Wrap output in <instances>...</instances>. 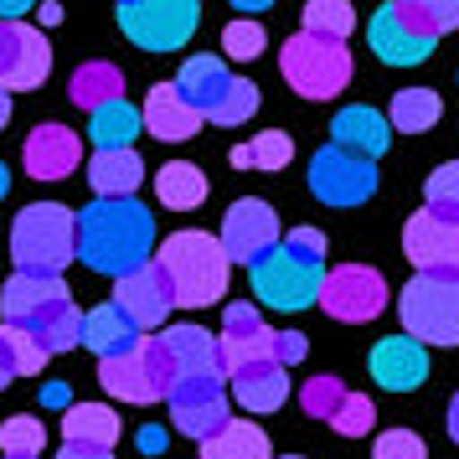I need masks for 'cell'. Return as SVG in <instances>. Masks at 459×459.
Masks as SVG:
<instances>
[{"label":"cell","mask_w":459,"mask_h":459,"mask_svg":"<svg viewBox=\"0 0 459 459\" xmlns=\"http://www.w3.org/2000/svg\"><path fill=\"white\" fill-rule=\"evenodd\" d=\"M78 258L93 273L125 279L155 258V217L134 196H99L78 212Z\"/></svg>","instance_id":"cell-1"},{"label":"cell","mask_w":459,"mask_h":459,"mask_svg":"<svg viewBox=\"0 0 459 459\" xmlns=\"http://www.w3.org/2000/svg\"><path fill=\"white\" fill-rule=\"evenodd\" d=\"M0 315H5V325L37 335L47 356H63L83 341V315L57 273H11L0 290Z\"/></svg>","instance_id":"cell-2"},{"label":"cell","mask_w":459,"mask_h":459,"mask_svg":"<svg viewBox=\"0 0 459 459\" xmlns=\"http://www.w3.org/2000/svg\"><path fill=\"white\" fill-rule=\"evenodd\" d=\"M253 299L269 310H310L320 299V279H325V232L320 228H290L279 238V248L264 253L253 264Z\"/></svg>","instance_id":"cell-3"},{"label":"cell","mask_w":459,"mask_h":459,"mask_svg":"<svg viewBox=\"0 0 459 459\" xmlns=\"http://www.w3.org/2000/svg\"><path fill=\"white\" fill-rule=\"evenodd\" d=\"M155 264L166 269L170 294H176L181 310H207V305H217L228 294L232 264L212 232H196V228L170 232L166 243H160V253H155Z\"/></svg>","instance_id":"cell-4"},{"label":"cell","mask_w":459,"mask_h":459,"mask_svg":"<svg viewBox=\"0 0 459 459\" xmlns=\"http://www.w3.org/2000/svg\"><path fill=\"white\" fill-rule=\"evenodd\" d=\"M11 258L16 273H57L78 264V212L63 202H37L11 228Z\"/></svg>","instance_id":"cell-5"},{"label":"cell","mask_w":459,"mask_h":459,"mask_svg":"<svg viewBox=\"0 0 459 459\" xmlns=\"http://www.w3.org/2000/svg\"><path fill=\"white\" fill-rule=\"evenodd\" d=\"M403 335L418 346H459V279L455 273H413L397 294Z\"/></svg>","instance_id":"cell-6"},{"label":"cell","mask_w":459,"mask_h":459,"mask_svg":"<svg viewBox=\"0 0 459 459\" xmlns=\"http://www.w3.org/2000/svg\"><path fill=\"white\" fill-rule=\"evenodd\" d=\"M279 73H284V83L299 99H335V93H346L356 67H351L346 42H325V37H305L299 31L279 52Z\"/></svg>","instance_id":"cell-7"},{"label":"cell","mask_w":459,"mask_h":459,"mask_svg":"<svg viewBox=\"0 0 459 459\" xmlns=\"http://www.w3.org/2000/svg\"><path fill=\"white\" fill-rule=\"evenodd\" d=\"M196 0H119V31L140 52H181L196 37Z\"/></svg>","instance_id":"cell-8"},{"label":"cell","mask_w":459,"mask_h":459,"mask_svg":"<svg viewBox=\"0 0 459 459\" xmlns=\"http://www.w3.org/2000/svg\"><path fill=\"white\" fill-rule=\"evenodd\" d=\"M99 382L114 397H125V403H160L176 387V367L166 356V341L160 335H140L134 351L99 361Z\"/></svg>","instance_id":"cell-9"},{"label":"cell","mask_w":459,"mask_h":459,"mask_svg":"<svg viewBox=\"0 0 459 459\" xmlns=\"http://www.w3.org/2000/svg\"><path fill=\"white\" fill-rule=\"evenodd\" d=\"M320 310L341 320V325H361V320H377L387 310V279L367 264H341V269H325L320 279Z\"/></svg>","instance_id":"cell-10"},{"label":"cell","mask_w":459,"mask_h":459,"mask_svg":"<svg viewBox=\"0 0 459 459\" xmlns=\"http://www.w3.org/2000/svg\"><path fill=\"white\" fill-rule=\"evenodd\" d=\"M170 403V423L186 438H212L222 423L232 418V397H228V377H176V387L166 393Z\"/></svg>","instance_id":"cell-11"},{"label":"cell","mask_w":459,"mask_h":459,"mask_svg":"<svg viewBox=\"0 0 459 459\" xmlns=\"http://www.w3.org/2000/svg\"><path fill=\"white\" fill-rule=\"evenodd\" d=\"M310 191H315V202H325V207H361L377 191V160H361V155H351L341 145L315 150Z\"/></svg>","instance_id":"cell-12"},{"label":"cell","mask_w":459,"mask_h":459,"mask_svg":"<svg viewBox=\"0 0 459 459\" xmlns=\"http://www.w3.org/2000/svg\"><path fill=\"white\" fill-rule=\"evenodd\" d=\"M403 253L418 273H455L459 279V217L423 207L403 228Z\"/></svg>","instance_id":"cell-13"},{"label":"cell","mask_w":459,"mask_h":459,"mask_svg":"<svg viewBox=\"0 0 459 459\" xmlns=\"http://www.w3.org/2000/svg\"><path fill=\"white\" fill-rule=\"evenodd\" d=\"M279 217H273L269 202H258V196H243V202H232L228 217H222V232H217V243L228 253V264H258L264 253L279 248Z\"/></svg>","instance_id":"cell-14"},{"label":"cell","mask_w":459,"mask_h":459,"mask_svg":"<svg viewBox=\"0 0 459 459\" xmlns=\"http://www.w3.org/2000/svg\"><path fill=\"white\" fill-rule=\"evenodd\" d=\"M52 73V47L37 26L26 22H0V88L22 93V88H42Z\"/></svg>","instance_id":"cell-15"},{"label":"cell","mask_w":459,"mask_h":459,"mask_svg":"<svg viewBox=\"0 0 459 459\" xmlns=\"http://www.w3.org/2000/svg\"><path fill=\"white\" fill-rule=\"evenodd\" d=\"M114 310H125L140 335L155 331V325H166V315L176 310V294H170L166 269L150 258V264H140L134 273L114 279Z\"/></svg>","instance_id":"cell-16"},{"label":"cell","mask_w":459,"mask_h":459,"mask_svg":"<svg viewBox=\"0 0 459 459\" xmlns=\"http://www.w3.org/2000/svg\"><path fill=\"white\" fill-rule=\"evenodd\" d=\"M217 346H222V377L258 367V361H273V331L264 325L258 305H228Z\"/></svg>","instance_id":"cell-17"},{"label":"cell","mask_w":459,"mask_h":459,"mask_svg":"<svg viewBox=\"0 0 459 459\" xmlns=\"http://www.w3.org/2000/svg\"><path fill=\"white\" fill-rule=\"evenodd\" d=\"M367 42H372V52L387 67H418V63H429V57H434V47H438L434 37H423V31H413V26L403 22L397 0H387V5H377V11H372Z\"/></svg>","instance_id":"cell-18"},{"label":"cell","mask_w":459,"mask_h":459,"mask_svg":"<svg viewBox=\"0 0 459 459\" xmlns=\"http://www.w3.org/2000/svg\"><path fill=\"white\" fill-rule=\"evenodd\" d=\"M22 160H26V176H37V181H67L83 160V140L67 125H37L26 134Z\"/></svg>","instance_id":"cell-19"},{"label":"cell","mask_w":459,"mask_h":459,"mask_svg":"<svg viewBox=\"0 0 459 459\" xmlns=\"http://www.w3.org/2000/svg\"><path fill=\"white\" fill-rule=\"evenodd\" d=\"M372 382L387 393H418L429 382V346H418L413 335H387L372 346Z\"/></svg>","instance_id":"cell-20"},{"label":"cell","mask_w":459,"mask_h":459,"mask_svg":"<svg viewBox=\"0 0 459 459\" xmlns=\"http://www.w3.org/2000/svg\"><path fill=\"white\" fill-rule=\"evenodd\" d=\"M331 145L351 150L361 160H377V155H387V145H393V125H387V114H377L367 104H346L331 125Z\"/></svg>","instance_id":"cell-21"},{"label":"cell","mask_w":459,"mask_h":459,"mask_svg":"<svg viewBox=\"0 0 459 459\" xmlns=\"http://www.w3.org/2000/svg\"><path fill=\"white\" fill-rule=\"evenodd\" d=\"M140 125L155 134V140H170V145H181L191 140L196 129H202V114L176 93V83H155L145 93V108H140Z\"/></svg>","instance_id":"cell-22"},{"label":"cell","mask_w":459,"mask_h":459,"mask_svg":"<svg viewBox=\"0 0 459 459\" xmlns=\"http://www.w3.org/2000/svg\"><path fill=\"white\" fill-rule=\"evenodd\" d=\"M228 397L243 413H273V408H284V397H290V372H284L279 361L243 367V372L228 377Z\"/></svg>","instance_id":"cell-23"},{"label":"cell","mask_w":459,"mask_h":459,"mask_svg":"<svg viewBox=\"0 0 459 459\" xmlns=\"http://www.w3.org/2000/svg\"><path fill=\"white\" fill-rule=\"evenodd\" d=\"M166 356L176 377H222V346L202 325H166Z\"/></svg>","instance_id":"cell-24"},{"label":"cell","mask_w":459,"mask_h":459,"mask_svg":"<svg viewBox=\"0 0 459 459\" xmlns=\"http://www.w3.org/2000/svg\"><path fill=\"white\" fill-rule=\"evenodd\" d=\"M232 88V73L222 57H186V67H181V78H176V93L186 99L202 119H207L212 108L222 104V93Z\"/></svg>","instance_id":"cell-25"},{"label":"cell","mask_w":459,"mask_h":459,"mask_svg":"<svg viewBox=\"0 0 459 459\" xmlns=\"http://www.w3.org/2000/svg\"><path fill=\"white\" fill-rule=\"evenodd\" d=\"M145 181V160L140 150H93L88 160V186L99 196H134Z\"/></svg>","instance_id":"cell-26"},{"label":"cell","mask_w":459,"mask_h":459,"mask_svg":"<svg viewBox=\"0 0 459 459\" xmlns=\"http://www.w3.org/2000/svg\"><path fill=\"white\" fill-rule=\"evenodd\" d=\"M134 341H140V331H134V320H129L125 310H114V305H99V310H88V315H83V346L99 356V361L134 351Z\"/></svg>","instance_id":"cell-27"},{"label":"cell","mask_w":459,"mask_h":459,"mask_svg":"<svg viewBox=\"0 0 459 459\" xmlns=\"http://www.w3.org/2000/svg\"><path fill=\"white\" fill-rule=\"evenodd\" d=\"M140 108L129 104V99H114V104L93 108L88 114V140L93 150H134V134H140Z\"/></svg>","instance_id":"cell-28"},{"label":"cell","mask_w":459,"mask_h":459,"mask_svg":"<svg viewBox=\"0 0 459 459\" xmlns=\"http://www.w3.org/2000/svg\"><path fill=\"white\" fill-rule=\"evenodd\" d=\"M202 459H273V449H269V434L258 423L228 418L212 438H202Z\"/></svg>","instance_id":"cell-29"},{"label":"cell","mask_w":459,"mask_h":459,"mask_svg":"<svg viewBox=\"0 0 459 459\" xmlns=\"http://www.w3.org/2000/svg\"><path fill=\"white\" fill-rule=\"evenodd\" d=\"M155 196H160L170 212H196L207 202V170L191 166V160H170V166H160V176H155Z\"/></svg>","instance_id":"cell-30"},{"label":"cell","mask_w":459,"mask_h":459,"mask_svg":"<svg viewBox=\"0 0 459 459\" xmlns=\"http://www.w3.org/2000/svg\"><path fill=\"white\" fill-rule=\"evenodd\" d=\"M63 438L67 444H99V449H114L119 444V413L104 408V403H78L63 413Z\"/></svg>","instance_id":"cell-31"},{"label":"cell","mask_w":459,"mask_h":459,"mask_svg":"<svg viewBox=\"0 0 459 459\" xmlns=\"http://www.w3.org/2000/svg\"><path fill=\"white\" fill-rule=\"evenodd\" d=\"M67 99L93 114V108L125 99V73H119L114 63H83L78 73H73V83H67Z\"/></svg>","instance_id":"cell-32"},{"label":"cell","mask_w":459,"mask_h":459,"mask_svg":"<svg viewBox=\"0 0 459 459\" xmlns=\"http://www.w3.org/2000/svg\"><path fill=\"white\" fill-rule=\"evenodd\" d=\"M444 119V99L434 88H397L393 93V108H387V125L397 134H423Z\"/></svg>","instance_id":"cell-33"},{"label":"cell","mask_w":459,"mask_h":459,"mask_svg":"<svg viewBox=\"0 0 459 459\" xmlns=\"http://www.w3.org/2000/svg\"><path fill=\"white\" fill-rule=\"evenodd\" d=\"M228 160L238 170H284L294 160V140L284 134V129H269V134H258V140H248V145H232Z\"/></svg>","instance_id":"cell-34"},{"label":"cell","mask_w":459,"mask_h":459,"mask_svg":"<svg viewBox=\"0 0 459 459\" xmlns=\"http://www.w3.org/2000/svg\"><path fill=\"white\" fill-rule=\"evenodd\" d=\"M305 37H325V42H346L356 31L351 0H305Z\"/></svg>","instance_id":"cell-35"},{"label":"cell","mask_w":459,"mask_h":459,"mask_svg":"<svg viewBox=\"0 0 459 459\" xmlns=\"http://www.w3.org/2000/svg\"><path fill=\"white\" fill-rule=\"evenodd\" d=\"M397 11H403V22L423 31V37H449L459 26V0H397Z\"/></svg>","instance_id":"cell-36"},{"label":"cell","mask_w":459,"mask_h":459,"mask_svg":"<svg viewBox=\"0 0 459 459\" xmlns=\"http://www.w3.org/2000/svg\"><path fill=\"white\" fill-rule=\"evenodd\" d=\"M0 346H5V361H11L16 377H37L47 361H52L42 341H37L31 331H16V325H0Z\"/></svg>","instance_id":"cell-37"},{"label":"cell","mask_w":459,"mask_h":459,"mask_svg":"<svg viewBox=\"0 0 459 459\" xmlns=\"http://www.w3.org/2000/svg\"><path fill=\"white\" fill-rule=\"evenodd\" d=\"M258 88L248 83V78H232V88L222 93V104L207 114V125H222V129H232V125H248L253 114H258Z\"/></svg>","instance_id":"cell-38"},{"label":"cell","mask_w":459,"mask_h":459,"mask_svg":"<svg viewBox=\"0 0 459 459\" xmlns=\"http://www.w3.org/2000/svg\"><path fill=\"white\" fill-rule=\"evenodd\" d=\"M47 449V423L31 413H16L0 423V455H42Z\"/></svg>","instance_id":"cell-39"},{"label":"cell","mask_w":459,"mask_h":459,"mask_svg":"<svg viewBox=\"0 0 459 459\" xmlns=\"http://www.w3.org/2000/svg\"><path fill=\"white\" fill-rule=\"evenodd\" d=\"M346 393H351V387H346L341 377H310V382L299 387V408H305L310 418H320V423H331Z\"/></svg>","instance_id":"cell-40"},{"label":"cell","mask_w":459,"mask_h":459,"mask_svg":"<svg viewBox=\"0 0 459 459\" xmlns=\"http://www.w3.org/2000/svg\"><path fill=\"white\" fill-rule=\"evenodd\" d=\"M264 47H269V31H264V22L238 16V22L222 26V52H228V57H238V63H253Z\"/></svg>","instance_id":"cell-41"},{"label":"cell","mask_w":459,"mask_h":459,"mask_svg":"<svg viewBox=\"0 0 459 459\" xmlns=\"http://www.w3.org/2000/svg\"><path fill=\"white\" fill-rule=\"evenodd\" d=\"M372 423H377V408H372V397H367V393H346V397H341V408H335V418H331V429L341 438L372 434Z\"/></svg>","instance_id":"cell-42"},{"label":"cell","mask_w":459,"mask_h":459,"mask_svg":"<svg viewBox=\"0 0 459 459\" xmlns=\"http://www.w3.org/2000/svg\"><path fill=\"white\" fill-rule=\"evenodd\" d=\"M423 207H434V212H449V217H459V160L438 166L434 176L423 181Z\"/></svg>","instance_id":"cell-43"},{"label":"cell","mask_w":459,"mask_h":459,"mask_svg":"<svg viewBox=\"0 0 459 459\" xmlns=\"http://www.w3.org/2000/svg\"><path fill=\"white\" fill-rule=\"evenodd\" d=\"M372 459H429V444L413 429H387V434H377Z\"/></svg>","instance_id":"cell-44"},{"label":"cell","mask_w":459,"mask_h":459,"mask_svg":"<svg viewBox=\"0 0 459 459\" xmlns=\"http://www.w3.org/2000/svg\"><path fill=\"white\" fill-rule=\"evenodd\" d=\"M305 356H310V341L299 331H273V361H279L284 372H290L294 361H305Z\"/></svg>","instance_id":"cell-45"},{"label":"cell","mask_w":459,"mask_h":459,"mask_svg":"<svg viewBox=\"0 0 459 459\" xmlns=\"http://www.w3.org/2000/svg\"><path fill=\"white\" fill-rule=\"evenodd\" d=\"M57 459H114V449H99V444H63Z\"/></svg>","instance_id":"cell-46"},{"label":"cell","mask_w":459,"mask_h":459,"mask_svg":"<svg viewBox=\"0 0 459 459\" xmlns=\"http://www.w3.org/2000/svg\"><path fill=\"white\" fill-rule=\"evenodd\" d=\"M37 0H0V22H22Z\"/></svg>","instance_id":"cell-47"},{"label":"cell","mask_w":459,"mask_h":459,"mask_svg":"<svg viewBox=\"0 0 459 459\" xmlns=\"http://www.w3.org/2000/svg\"><path fill=\"white\" fill-rule=\"evenodd\" d=\"M140 449H145V455H160V449H166V429H145V434H140Z\"/></svg>","instance_id":"cell-48"},{"label":"cell","mask_w":459,"mask_h":459,"mask_svg":"<svg viewBox=\"0 0 459 459\" xmlns=\"http://www.w3.org/2000/svg\"><path fill=\"white\" fill-rule=\"evenodd\" d=\"M228 5H232V11H243V16L253 22V11H269L273 0H228Z\"/></svg>","instance_id":"cell-49"},{"label":"cell","mask_w":459,"mask_h":459,"mask_svg":"<svg viewBox=\"0 0 459 459\" xmlns=\"http://www.w3.org/2000/svg\"><path fill=\"white\" fill-rule=\"evenodd\" d=\"M37 16H42V26H57V22H63V5H57V0H42V11H37Z\"/></svg>","instance_id":"cell-50"},{"label":"cell","mask_w":459,"mask_h":459,"mask_svg":"<svg viewBox=\"0 0 459 459\" xmlns=\"http://www.w3.org/2000/svg\"><path fill=\"white\" fill-rule=\"evenodd\" d=\"M47 403H52V408H67V387H63V382H52V387H47Z\"/></svg>","instance_id":"cell-51"},{"label":"cell","mask_w":459,"mask_h":459,"mask_svg":"<svg viewBox=\"0 0 459 459\" xmlns=\"http://www.w3.org/2000/svg\"><path fill=\"white\" fill-rule=\"evenodd\" d=\"M449 438L459 444V393H455V403H449Z\"/></svg>","instance_id":"cell-52"},{"label":"cell","mask_w":459,"mask_h":459,"mask_svg":"<svg viewBox=\"0 0 459 459\" xmlns=\"http://www.w3.org/2000/svg\"><path fill=\"white\" fill-rule=\"evenodd\" d=\"M11 125V93H5V88H0V129Z\"/></svg>","instance_id":"cell-53"},{"label":"cell","mask_w":459,"mask_h":459,"mask_svg":"<svg viewBox=\"0 0 459 459\" xmlns=\"http://www.w3.org/2000/svg\"><path fill=\"white\" fill-rule=\"evenodd\" d=\"M11 377H16V372H11V361H5V346H0V387H11Z\"/></svg>","instance_id":"cell-54"},{"label":"cell","mask_w":459,"mask_h":459,"mask_svg":"<svg viewBox=\"0 0 459 459\" xmlns=\"http://www.w3.org/2000/svg\"><path fill=\"white\" fill-rule=\"evenodd\" d=\"M5 191H11V170H5V160H0V202H5Z\"/></svg>","instance_id":"cell-55"},{"label":"cell","mask_w":459,"mask_h":459,"mask_svg":"<svg viewBox=\"0 0 459 459\" xmlns=\"http://www.w3.org/2000/svg\"><path fill=\"white\" fill-rule=\"evenodd\" d=\"M5 459H42V455H5Z\"/></svg>","instance_id":"cell-56"},{"label":"cell","mask_w":459,"mask_h":459,"mask_svg":"<svg viewBox=\"0 0 459 459\" xmlns=\"http://www.w3.org/2000/svg\"><path fill=\"white\" fill-rule=\"evenodd\" d=\"M284 459H305V455H284Z\"/></svg>","instance_id":"cell-57"}]
</instances>
